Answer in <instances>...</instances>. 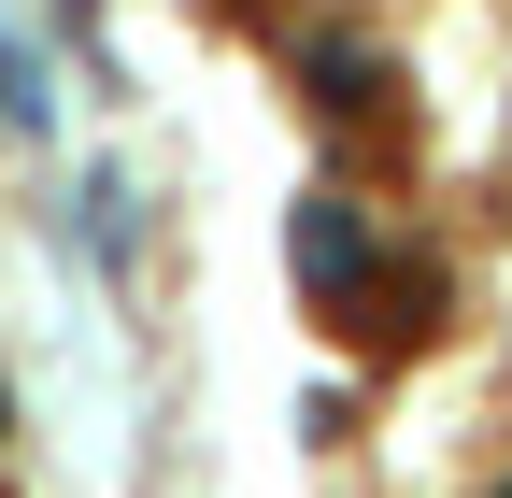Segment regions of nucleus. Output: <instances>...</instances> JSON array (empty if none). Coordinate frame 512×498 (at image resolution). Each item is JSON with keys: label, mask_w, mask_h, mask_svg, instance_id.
Segmentation results:
<instances>
[{"label": "nucleus", "mask_w": 512, "mask_h": 498, "mask_svg": "<svg viewBox=\"0 0 512 498\" xmlns=\"http://www.w3.org/2000/svg\"><path fill=\"white\" fill-rule=\"evenodd\" d=\"M342 314H356V342H370V356H399L413 328H441V257H399L384 285H356Z\"/></svg>", "instance_id": "f257e3e1"}, {"label": "nucleus", "mask_w": 512, "mask_h": 498, "mask_svg": "<svg viewBox=\"0 0 512 498\" xmlns=\"http://www.w3.org/2000/svg\"><path fill=\"white\" fill-rule=\"evenodd\" d=\"M299 271H313V299H356L384 257H370V214L356 200H299Z\"/></svg>", "instance_id": "f03ea898"}, {"label": "nucleus", "mask_w": 512, "mask_h": 498, "mask_svg": "<svg viewBox=\"0 0 512 498\" xmlns=\"http://www.w3.org/2000/svg\"><path fill=\"white\" fill-rule=\"evenodd\" d=\"M313 100L328 114H384V57L370 43H313Z\"/></svg>", "instance_id": "7ed1b4c3"}, {"label": "nucleus", "mask_w": 512, "mask_h": 498, "mask_svg": "<svg viewBox=\"0 0 512 498\" xmlns=\"http://www.w3.org/2000/svg\"><path fill=\"white\" fill-rule=\"evenodd\" d=\"M498 498H512V484H498Z\"/></svg>", "instance_id": "20e7f679"}]
</instances>
